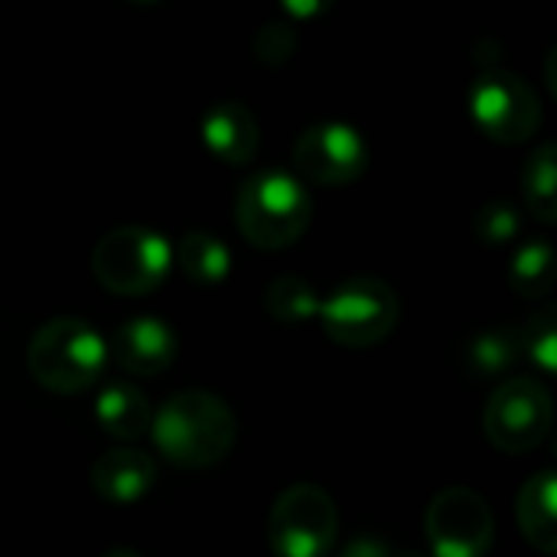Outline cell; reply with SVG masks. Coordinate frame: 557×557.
Masks as SVG:
<instances>
[{"instance_id": "obj_1", "label": "cell", "mask_w": 557, "mask_h": 557, "mask_svg": "<svg viewBox=\"0 0 557 557\" xmlns=\"http://www.w3.org/2000/svg\"><path fill=\"white\" fill-rule=\"evenodd\" d=\"M150 434L157 450L180 470H206L228 457L238 424L232 408L202 388L176 392L153 418Z\"/></svg>"}, {"instance_id": "obj_2", "label": "cell", "mask_w": 557, "mask_h": 557, "mask_svg": "<svg viewBox=\"0 0 557 557\" xmlns=\"http://www.w3.org/2000/svg\"><path fill=\"white\" fill-rule=\"evenodd\" d=\"M313 219V202L304 183L284 170L255 173L235 199V225L248 245L281 251L304 238Z\"/></svg>"}, {"instance_id": "obj_3", "label": "cell", "mask_w": 557, "mask_h": 557, "mask_svg": "<svg viewBox=\"0 0 557 557\" xmlns=\"http://www.w3.org/2000/svg\"><path fill=\"white\" fill-rule=\"evenodd\" d=\"M108 362V343L95 326L75 317H55L42 323L26 346L29 375L55 395H75L91 388Z\"/></svg>"}, {"instance_id": "obj_4", "label": "cell", "mask_w": 557, "mask_h": 557, "mask_svg": "<svg viewBox=\"0 0 557 557\" xmlns=\"http://www.w3.org/2000/svg\"><path fill=\"white\" fill-rule=\"evenodd\" d=\"M173 268V245L144 225H121L104 232L91 251V274L121 297L153 294Z\"/></svg>"}, {"instance_id": "obj_5", "label": "cell", "mask_w": 557, "mask_h": 557, "mask_svg": "<svg viewBox=\"0 0 557 557\" xmlns=\"http://www.w3.org/2000/svg\"><path fill=\"white\" fill-rule=\"evenodd\" d=\"M398 294L379 277H356L320 300V323L336 346L366 349L398 326Z\"/></svg>"}, {"instance_id": "obj_6", "label": "cell", "mask_w": 557, "mask_h": 557, "mask_svg": "<svg viewBox=\"0 0 557 557\" xmlns=\"http://www.w3.org/2000/svg\"><path fill=\"white\" fill-rule=\"evenodd\" d=\"M339 532V512L326 490L297 483L284 490L268 516V545L274 557H330Z\"/></svg>"}, {"instance_id": "obj_7", "label": "cell", "mask_w": 557, "mask_h": 557, "mask_svg": "<svg viewBox=\"0 0 557 557\" xmlns=\"http://www.w3.org/2000/svg\"><path fill=\"white\" fill-rule=\"evenodd\" d=\"M555 405L548 388L539 379H509L503 382L483 411V431L490 444L503 454H532L552 431Z\"/></svg>"}, {"instance_id": "obj_8", "label": "cell", "mask_w": 557, "mask_h": 557, "mask_svg": "<svg viewBox=\"0 0 557 557\" xmlns=\"http://www.w3.org/2000/svg\"><path fill=\"white\" fill-rule=\"evenodd\" d=\"M473 124L496 144H525L542 127V104L535 88L503 69H486L470 88Z\"/></svg>"}, {"instance_id": "obj_9", "label": "cell", "mask_w": 557, "mask_h": 557, "mask_svg": "<svg viewBox=\"0 0 557 557\" xmlns=\"http://www.w3.org/2000/svg\"><path fill=\"white\" fill-rule=\"evenodd\" d=\"M424 535L434 557H486L496 539L493 509L476 490H441L424 512Z\"/></svg>"}, {"instance_id": "obj_10", "label": "cell", "mask_w": 557, "mask_h": 557, "mask_svg": "<svg viewBox=\"0 0 557 557\" xmlns=\"http://www.w3.org/2000/svg\"><path fill=\"white\" fill-rule=\"evenodd\" d=\"M294 163L310 183L349 186L366 173L369 147L352 124L323 121V124H310L294 140Z\"/></svg>"}, {"instance_id": "obj_11", "label": "cell", "mask_w": 557, "mask_h": 557, "mask_svg": "<svg viewBox=\"0 0 557 557\" xmlns=\"http://www.w3.org/2000/svg\"><path fill=\"white\" fill-rule=\"evenodd\" d=\"M108 356L127 375L153 379L166 372L176 359V333L157 317H134L117 326Z\"/></svg>"}, {"instance_id": "obj_12", "label": "cell", "mask_w": 557, "mask_h": 557, "mask_svg": "<svg viewBox=\"0 0 557 557\" xmlns=\"http://www.w3.org/2000/svg\"><path fill=\"white\" fill-rule=\"evenodd\" d=\"M88 483L98 499L114 503V506H131V503H140L153 490L157 463L140 447H111L91 463Z\"/></svg>"}, {"instance_id": "obj_13", "label": "cell", "mask_w": 557, "mask_h": 557, "mask_svg": "<svg viewBox=\"0 0 557 557\" xmlns=\"http://www.w3.org/2000/svg\"><path fill=\"white\" fill-rule=\"evenodd\" d=\"M202 144L215 160H222L228 166H242V163L255 160L261 131H258L255 114L245 104L219 101L202 117Z\"/></svg>"}, {"instance_id": "obj_14", "label": "cell", "mask_w": 557, "mask_h": 557, "mask_svg": "<svg viewBox=\"0 0 557 557\" xmlns=\"http://www.w3.org/2000/svg\"><path fill=\"white\" fill-rule=\"evenodd\" d=\"M555 493L557 480L552 470L535 473L532 480H525L519 503H516V516H519V529L525 535V542L532 548H539L542 555H555L557 552V522H555Z\"/></svg>"}, {"instance_id": "obj_15", "label": "cell", "mask_w": 557, "mask_h": 557, "mask_svg": "<svg viewBox=\"0 0 557 557\" xmlns=\"http://www.w3.org/2000/svg\"><path fill=\"white\" fill-rule=\"evenodd\" d=\"M95 418L104 434H111L117 441H134L150 428L153 414H150L147 398L134 385L114 382L95 398Z\"/></svg>"}, {"instance_id": "obj_16", "label": "cell", "mask_w": 557, "mask_h": 557, "mask_svg": "<svg viewBox=\"0 0 557 557\" xmlns=\"http://www.w3.org/2000/svg\"><path fill=\"white\" fill-rule=\"evenodd\" d=\"M173 264H180L183 277L193 281L196 287H219L228 277L232 255L225 242L196 228V232H186L180 245L173 248Z\"/></svg>"}, {"instance_id": "obj_17", "label": "cell", "mask_w": 557, "mask_h": 557, "mask_svg": "<svg viewBox=\"0 0 557 557\" xmlns=\"http://www.w3.org/2000/svg\"><path fill=\"white\" fill-rule=\"evenodd\" d=\"M557 147L555 144H542L532 157H529V163H525V170H522V193H525V206H529V212L539 219V222H545V225H552L557 219Z\"/></svg>"}, {"instance_id": "obj_18", "label": "cell", "mask_w": 557, "mask_h": 557, "mask_svg": "<svg viewBox=\"0 0 557 557\" xmlns=\"http://www.w3.org/2000/svg\"><path fill=\"white\" fill-rule=\"evenodd\" d=\"M509 287L529 300L548 297L555 287V248L548 242L522 245L509 264Z\"/></svg>"}, {"instance_id": "obj_19", "label": "cell", "mask_w": 557, "mask_h": 557, "mask_svg": "<svg viewBox=\"0 0 557 557\" xmlns=\"http://www.w3.org/2000/svg\"><path fill=\"white\" fill-rule=\"evenodd\" d=\"M519 359V336L512 330H483L463 346V366L480 375H503Z\"/></svg>"}, {"instance_id": "obj_20", "label": "cell", "mask_w": 557, "mask_h": 557, "mask_svg": "<svg viewBox=\"0 0 557 557\" xmlns=\"http://www.w3.org/2000/svg\"><path fill=\"white\" fill-rule=\"evenodd\" d=\"M264 310L277 323H307L320 313V294L304 277H277L264 290Z\"/></svg>"}, {"instance_id": "obj_21", "label": "cell", "mask_w": 557, "mask_h": 557, "mask_svg": "<svg viewBox=\"0 0 557 557\" xmlns=\"http://www.w3.org/2000/svg\"><path fill=\"white\" fill-rule=\"evenodd\" d=\"M529 352V359L542 369V372H557V317L555 310H542L532 317V323L525 326L522 339H519Z\"/></svg>"}, {"instance_id": "obj_22", "label": "cell", "mask_w": 557, "mask_h": 557, "mask_svg": "<svg viewBox=\"0 0 557 557\" xmlns=\"http://www.w3.org/2000/svg\"><path fill=\"white\" fill-rule=\"evenodd\" d=\"M519 228H522V215H519V209H516L512 202H506V199L486 202V206L476 212V219H473V232H476L486 245H506V242H512V238L519 235Z\"/></svg>"}, {"instance_id": "obj_23", "label": "cell", "mask_w": 557, "mask_h": 557, "mask_svg": "<svg viewBox=\"0 0 557 557\" xmlns=\"http://www.w3.org/2000/svg\"><path fill=\"white\" fill-rule=\"evenodd\" d=\"M297 29L290 23H264L255 36V55L264 65H281L297 52Z\"/></svg>"}, {"instance_id": "obj_24", "label": "cell", "mask_w": 557, "mask_h": 557, "mask_svg": "<svg viewBox=\"0 0 557 557\" xmlns=\"http://www.w3.org/2000/svg\"><path fill=\"white\" fill-rule=\"evenodd\" d=\"M333 557H395L392 555V548L385 545V542H379V539H352L339 555Z\"/></svg>"}, {"instance_id": "obj_25", "label": "cell", "mask_w": 557, "mask_h": 557, "mask_svg": "<svg viewBox=\"0 0 557 557\" xmlns=\"http://www.w3.org/2000/svg\"><path fill=\"white\" fill-rule=\"evenodd\" d=\"M101 557H140L134 548H127V545H114V548H108Z\"/></svg>"}]
</instances>
